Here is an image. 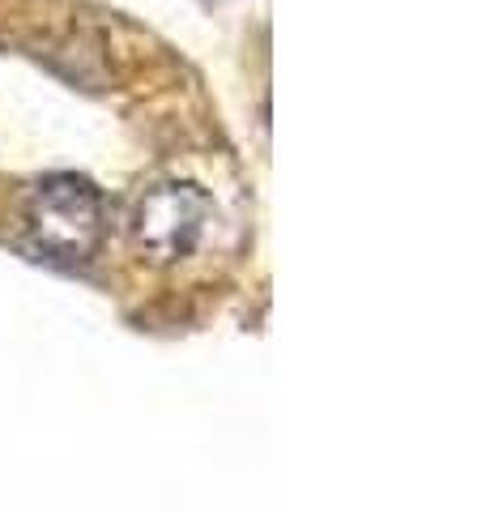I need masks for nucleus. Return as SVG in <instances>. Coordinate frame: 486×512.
Instances as JSON below:
<instances>
[{
  "instance_id": "f257e3e1",
  "label": "nucleus",
  "mask_w": 486,
  "mask_h": 512,
  "mask_svg": "<svg viewBox=\"0 0 486 512\" xmlns=\"http://www.w3.org/2000/svg\"><path fill=\"white\" fill-rule=\"evenodd\" d=\"M26 231L47 261L86 265L103 244V192L73 171L47 175L26 201Z\"/></svg>"
},
{
  "instance_id": "f03ea898",
  "label": "nucleus",
  "mask_w": 486,
  "mask_h": 512,
  "mask_svg": "<svg viewBox=\"0 0 486 512\" xmlns=\"http://www.w3.org/2000/svg\"><path fill=\"white\" fill-rule=\"evenodd\" d=\"M205 222H209V197L197 184L175 180V184H158L141 197L133 235H137V248L154 265H175L201 244Z\"/></svg>"
}]
</instances>
